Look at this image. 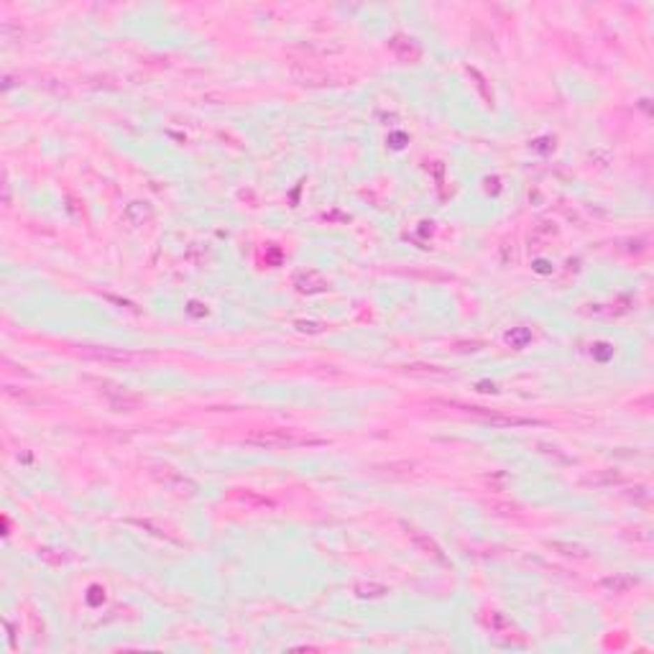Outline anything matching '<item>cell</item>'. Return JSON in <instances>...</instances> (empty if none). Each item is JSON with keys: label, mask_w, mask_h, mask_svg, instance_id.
Instances as JSON below:
<instances>
[{"label": "cell", "mask_w": 654, "mask_h": 654, "mask_svg": "<svg viewBox=\"0 0 654 654\" xmlns=\"http://www.w3.org/2000/svg\"><path fill=\"white\" fill-rule=\"evenodd\" d=\"M123 217L128 220V225H133V228H138V225H146L154 217V208H151L146 200H136L131 202L126 208V212H123Z\"/></svg>", "instance_id": "obj_8"}, {"label": "cell", "mask_w": 654, "mask_h": 654, "mask_svg": "<svg viewBox=\"0 0 654 654\" xmlns=\"http://www.w3.org/2000/svg\"><path fill=\"white\" fill-rule=\"evenodd\" d=\"M637 583H639V580L634 578V575H613V578H603V588H606L609 593H626V590H632Z\"/></svg>", "instance_id": "obj_11"}, {"label": "cell", "mask_w": 654, "mask_h": 654, "mask_svg": "<svg viewBox=\"0 0 654 654\" xmlns=\"http://www.w3.org/2000/svg\"><path fill=\"white\" fill-rule=\"evenodd\" d=\"M404 532H407V537L412 539V542L419 547V550L424 552V555H430V558L439 560V562H445V555H442V550H439V544L435 542V539H430V537L424 535V532H419L416 527H412V524H402Z\"/></svg>", "instance_id": "obj_5"}, {"label": "cell", "mask_w": 654, "mask_h": 654, "mask_svg": "<svg viewBox=\"0 0 654 654\" xmlns=\"http://www.w3.org/2000/svg\"><path fill=\"white\" fill-rule=\"evenodd\" d=\"M391 49L396 52V57L402 61H416L419 59V46L412 41V38H404V36H396V38H391Z\"/></svg>", "instance_id": "obj_9"}, {"label": "cell", "mask_w": 654, "mask_h": 654, "mask_svg": "<svg viewBox=\"0 0 654 654\" xmlns=\"http://www.w3.org/2000/svg\"><path fill=\"white\" fill-rule=\"evenodd\" d=\"M294 284H297V289L302 291V294H314V291H325L327 289V279L320 274V271H299L297 276H294Z\"/></svg>", "instance_id": "obj_6"}, {"label": "cell", "mask_w": 654, "mask_h": 654, "mask_svg": "<svg viewBox=\"0 0 654 654\" xmlns=\"http://www.w3.org/2000/svg\"><path fill=\"white\" fill-rule=\"evenodd\" d=\"M297 327L302 333H320L322 330V325H317V322H297Z\"/></svg>", "instance_id": "obj_14"}, {"label": "cell", "mask_w": 654, "mask_h": 654, "mask_svg": "<svg viewBox=\"0 0 654 654\" xmlns=\"http://www.w3.org/2000/svg\"><path fill=\"white\" fill-rule=\"evenodd\" d=\"M361 598H381V595L388 593L386 586H381V583H356V588H353Z\"/></svg>", "instance_id": "obj_12"}, {"label": "cell", "mask_w": 654, "mask_h": 654, "mask_svg": "<svg viewBox=\"0 0 654 654\" xmlns=\"http://www.w3.org/2000/svg\"><path fill=\"white\" fill-rule=\"evenodd\" d=\"M85 358H92V361H100V363H118V365H136L146 361L143 353H131V350L123 348H108V345H87V348L80 350Z\"/></svg>", "instance_id": "obj_2"}, {"label": "cell", "mask_w": 654, "mask_h": 654, "mask_svg": "<svg viewBox=\"0 0 654 654\" xmlns=\"http://www.w3.org/2000/svg\"><path fill=\"white\" fill-rule=\"evenodd\" d=\"M555 550H562V555H572V558H588V552L578 544H567V542H555L552 544Z\"/></svg>", "instance_id": "obj_13"}, {"label": "cell", "mask_w": 654, "mask_h": 654, "mask_svg": "<svg viewBox=\"0 0 654 654\" xmlns=\"http://www.w3.org/2000/svg\"><path fill=\"white\" fill-rule=\"evenodd\" d=\"M108 394V402H110V407L115 409V412H133V409H138L143 404L141 396H133L128 394L126 388L115 386L112 391H105Z\"/></svg>", "instance_id": "obj_7"}, {"label": "cell", "mask_w": 654, "mask_h": 654, "mask_svg": "<svg viewBox=\"0 0 654 654\" xmlns=\"http://www.w3.org/2000/svg\"><path fill=\"white\" fill-rule=\"evenodd\" d=\"M245 442L263 450H294V447H317L327 445L325 437L317 435H305L299 430H289V427H276V430H253L245 435Z\"/></svg>", "instance_id": "obj_1"}, {"label": "cell", "mask_w": 654, "mask_h": 654, "mask_svg": "<svg viewBox=\"0 0 654 654\" xmlns=\"http://www.w3.org/2000/svg\"><path fill=\"white\" fill-rule=\"evenodd\" d=\"M460 407L463 412H468L470 416H478L481 422L486 424H496V427H524V424H537L535 419H527V416H509V414H496V412H488V409L481 407H463V404H455Z\"/></svg>", "instance_id": "obj_4"}, {"label": "cell", "mask_w": 654, "mask_h": 654, "mask_svg": "<svg viewBox=\"0 0 654 654\" xmlns=\"http://www.w3.org/2000/svg\"><path fill=\"white\" fill-rule=\"evenodd\" d=\"M151 476L157 478L159 484H161L166 490L177 493V496H194V493H197V486H194L187 476H182L179 470L169 468V465H154Z\"/></svg>", "instance_id": "obj_3"}, {"label": "cell", "mask_w": 654, "mask_h": 654, "mask_svg": "<svg viewBox=\"0 0 654 654\" xmlns=\"http://www.w3.org/2000/svg\"><path fill=\"white\" fill-rule=\"evenodd\" d=\"M291 77L299 82V85H327L330 82V77L325 75V72H317V69H310V67H294L291 69Z\"/></svg>", "instance_id": "obj_10"}]
</instances>
